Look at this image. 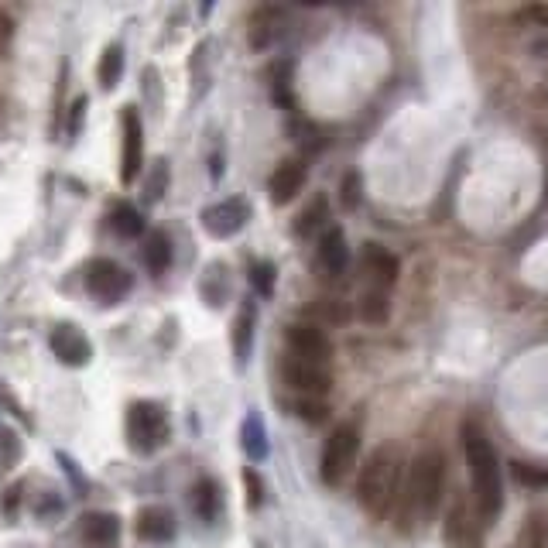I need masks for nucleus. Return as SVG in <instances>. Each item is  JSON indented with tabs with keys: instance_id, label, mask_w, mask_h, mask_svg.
Here are the masks:
<instances>
[{
	"instance_id": "f257e3e1",
	"label": "nucleus",
	"mask_w": 548,
	"mask_h": 548,
	"mask_svg": "<svg viewBox=\"0 0 548 548\" xmlns=\"http://www.w3.org/2000/svg\"><path fill=\"white\" fill-rule=\"evenodd\" d=\"M459 442H463L466 463H470L473 477V507L480 511L483 521H494L504 507V483H501V463H497V449L487 439L480 422L459 425Z\"/></svg>"
},
{
	"instance_id": "f03ea898",
	"label": "nucleus",
	"mask_w": 548,
	"mask_h": 548,
	"mask_svg": "<svg viewBox=\"0 0 548 548\" xmlns=\"http://www.w3.org/2000/svg\"><path fill=\"white\" fill-rule=\"evenodd\" d=\"M401 477H405V456L398 446H377L360 466L357 501L370 518H388L401 501Z\"/></svg>"
},
{
	"instance_id": "7ed1b4c3",
	"label": "nucleus",
	"mask_w": 548,
	"mask_h": 548,
	"mask_svg": "<svg viewBox=\"0 0 548 548\" xmlns=\"http://www.w3.org/2000/svg\"><path fill=\"white\" fill-rule=\"evenodd\" d=\"M446 497V456L439 449H422L411 463L405 487V514L415 521H429Z\"/></svg>"
},
{
	"instance_id": "20e7f679",
	"label": "nucleus",
	"mask_w": 548,
	"mask_h": 548,
	"mask_svg": "<svg viewBox=\"0 0 548 548\" xmlns=\"http://www.w3.org/2000/svg\"><path fill=\"white\" fill-rule=\"evenodd\" d=\"M357 453H360V425L357 422H343L329 432L326 446H322V463H319V473L329 487H340V483L350 477L353 463H357Z\"/></svg>"
},
{
	"instance_id": "39448f33",
	"label": "nucleus",
	"mask_w": 548,
	"mask_h": 548,
	"mask_svg": "<svg viewBox=\"0 0 548 548\" xmlns=\"http://www.w3.org/2000/svg\"><path fill=\"white\" fill-rule=\"evenodd\" d=\"M168 432H172L168 429V415L155 401H134L131 411H127V439H131L137 453H155L158 446H165Z\"/></svg>"
},
{
	"instance_id": "423d86ee",
	"label": "nucleus",
	"mask_w": 548,
	"mask_h": 548,
	"mask_svg": "<svg viewBox=\"0 0 548 548\" xmlns=\"http://www.w3.org/2000/svg\"><path fill=\"white\" fill-rule=\"evenodd\" d=\"M86 288H90V295L100 298L103 305H117L120 298L134 288V278L131 271L120 268L117 261L100 257V261H93L90 268H86Z\"/></svg>"
},
{
	"instance_id": "0eeeda50",
	"label": "nucleus",
	"mask_w": 548,
	"mask_h": 548,
	"mask_svg": "<svg viewBox=\"0 0 548 548\" xmlns=\"http://www.w3.org/2000/svg\"><path fill=\"white\" fill-rule=\"evenodd\" d=\"M281 381L292 391H298L302 398H326L333 388V374L326 364H312L302 357H285L281 360Z\"/></svg>"
},
{
	"instance_id": "6e6552de",
	"label": "nucleus",
	"mask_w": 548,
	"mask_h": 548,
	"mask_svg": "<svg viewBox=\"0 0 548 548\" xmlns=\"http://www.w3.org/2000/svg\"><path fill=\"white\" fill-rule=\"evenodd\" d=\"M247 220H251V206H247V199H220V203L206 206L203 213H199L203 230L216 240H227V237H233V233H240L247 227Z\"/></svg>"
},
{
	"instance_id": "1a4fd4ad",
	"label": "nucleus",
	"mask_w": 548,
	"mask_h": 548,
	"mask_svg": "<svg viewBox=\"0 0 548 548\" xmlns=\"http://www.w3.org/2000/svg\"><path fill=\"white\" fill-rule=\"evenodd\" d=\"M483 525L480 511L473 504H466L463 497H456V504L446 514V545L449 548H480L483 545Z\"/></svg>"
},
{
	"instance_id": "9d476101",
	"label": "nucleus",
	"mask_w": 548,
	"mask_h": 548,
	"mask_svg": "<svg viewBox=\"0 0 548 548\" xmlns=\"http://www.w3.org/2000/svg\"><path fill=\"white\" fill-rule=\"evenodd\" d=\"M285 343L292 357L312 360V364H329V357H333V343L319 322H292L285 329Z\"/></svg>"
},
{
	"instance_id": "9b49d317",
	"label": "nucleus",
	"mask_w": 548,
	"mask_h": 548,
	"mask_svg": "<svg viewBox=\"0 0 548 548\" xmlns=\"http://www.w3.org/2000/svg\"><path fill=\"white\" fill-rule=\"evenodd\" d=\"M144 165V127L134 107L124 110V148H120V182L131 185Z\"/></svg>"
},
{
	"instance_id": "f8f14e48",
	"label": "nucleus",
	"mask_w": 548,
	"mask_h": 548,
	"mask_svg": "<svg viewBox=\"0 0 548 548\" xmlns=\"http://www.w3.org/2000/svg\"><path fill=\"white\" fill-rule=\"evenodd\" d=\"M305 179H309V168H305V161H298V158L281 161V165L271 172V179H268L271 203L274 206H288L298 196V192L305 189Z\"/></svg>"
},
{
	"instance_id": "ddd939ff",
	"label": "nucleus",
	"mask_w": 548,
	"mask_h": 548,
	"mask_svg": "<svg viewBox=\"0 0 548 548\" xmlns=\"http://www.w3.org/2000/svg\"><path fill=\"white\" fill-rule=\"evenodd\" d=\"M48 346H52V353L59 357V364L66 367H86L93 360V346L76 326H59L48 336Z\"/></svg>"
},
{
	"instance_id": "4468645a",
	"label": "nucleus",
	"mask_w": 548,
	"mask_h": 548,
	"mask_svg": "<svg viewBox=\"0 0 548 548\" xmlns=\"http://www.w3.org/2000/svg\"><path fill=\"white\" fill-rule=\"evenodd\" d=\"M79 535H83V542L90 548H114L120 542V518L110 511H93L83 518Z\"/></svg>"
},
{
	"instance_id": "2eb2a0df",
	"label": "nucleus",
	"mask_w": 548,
	"mask_h": 548,
	"mask_svg": "<svg viewBox=\"0 0 548 548\" xmlns=\"http://www.w3.org/2000/svg\"><path fill=\"white\" fill-rule=\"evenodd\" d=\"M364 271H367V278L374 281V288L388 292L394 281H398L401 264H398V257H394L391 251H384L381 244H367L364 247Z\"/></svg>"
},
{
	"instance_id": "dca6fc26",
	"label": "nucleus",
	"mask_w": 548,
	"mask_h": 548,
	"mask_svg": "<svg viewBox=\"0 0 548 548\" xmlns=\"http://www.w3.org/2000/svg\"><path fill=\"white\" fill-rule=\"evenodd\" d=\"M137 538H144V542H172L175 538V514L168 511V507H144L141 514H137Z\"/></svg>"
},
{
	"instance_id": "f3484780",
	"label": "nucleus",
	"mask_w": 548,
	"mask_h": 548,
	"mask_svg": "<svg viewBox=\"0 0 548 548\" xmlns=\"http://www.w3.org/2000/svg\"><path fill=\"white\" fill-rule=\"evenodd\" d=\"M319 264L329 278H340L350 264V247H346V233L340 227H329L319 240Z\"/></svg>"
},
{
	"instance_id": "a211bd4d",
	"label": "nucleus",
	"mask_w": 548,
	"mask_h": 548,
	"mask_svg": "<svg viewBox=\"0 0 548 548\" xmlns=\"http://www.w3.org/2000/svg\"><path fill=\"white\" fill-rule=\"evenodd\" d=\"M254 326H257V305L254 302H244L233 319V353H237L240 364H247L251 357V343H254Z\"/></svg>"
},
{
	"instance_id": "6ab92c4d",
	"label": "nucleus",
	"mask_w": 548,
	"mask_h": 548,
	"mask_svg": "<svg viewBox=\"0 0 548 548\" xmlns=\"http://www.w3.org/2000/svg\"><path fill=\"white\" fill-rule=\"evenodd\" d=\"M281 18H285V14H281L278 7H261V11L254 14V21H251V45L254 48H268L274 38H278Z\"/></svg>"
},
{
	"instance_id": "aec40b11",
	"label": "nucleus",
	"mask_w": 548,
	"mask_h": 548,
	"mask_svg": "<svg viewBox=\"0 0 548 548\" xmlns=\"http://www.w3.org/2000/svg\"><path fill=\"white\" fill-rule=\"evenodd\" d=\"M240 446H244V453L254 463H261L268 456V432H264V422L257 415H247L244 425H240Z\"/></svg>"
},
{
	"instance_id": "412c9836",
	"label": "nucleus",
	"mask_w": 548,
	"mask_h": 548,
	"mask_svg": "<svg viewBox=\"0 0 548 548\" xmlns=\"http://www.w3.org/2000/svg\"><path fill=\"white\" fill-rule=\"evenodd\" d=\"M360 319L370 322V326H381V322H388L391 316V298L388 292H381V288H370V292L360 295Z\"/></svg>"
},
{
	"instance_id": "4be33fe9",
	"label": "nucleus",
	"mask_w": 548,
	"mask_h": 548,
	"mask_svg": "<svg viewBox=\"0 0 548 548\" xmlns=\"http://www.w3.org/2000/svg\"><path fill=\"white\" fill-rule=\"evenodd\" d=\"M96 76H100V86L103 90H117L120 76H124V48L120 45H110L107 52L100 55V69H96Z\"/></svg>"
},
{
	"instance_id": "5701e85b",
	"label": "nucleus",
	"mask_w": 548,
	"mask_h": 548,
	"mask_svg": "<svg viewBox=\"0 0 548 548\" xmlns=\"http://www.w3.org/2000/svg\"><path fill=\"white\" fill-rule=\"evenodd\" d=\"M326 216H329V203H326V196H316L309 206L298 213V220H295V237H312L322 223H326Z\"/></svg>"
},
{
	"instance_id": "b1692460",
	"label": "nucleus",
	"mask_w": 548,
	"mask_h": 548,
	"mask_svg": "<svg viewBox=\"0 0 548 548\" xmlns=\"http://www.w3.org/2000/svg\"><path fill=\"white\" fill-rule=\"evenodd\" d=\"M144 264H148L151 274H161L168 271V264H172V244H168L165 233H151L148 244H144Z\"/></svg>"
},
{
	"instance_id": "393cba45",
	"label": "nucleus",
	"mask_w": 548,
	"mask_h": 548,
	"mask_svg": "<svg viewBox=\"0 0 548 548\" xmlns=\"http://www.w3.org/2000/svg\"><path fill=\"white\" fill-rule=\"evenodd\" d=\"M192 494H196V514L203 521H213L216 514L223 511V497H220V487H216L213 480H199L196 483V490H192Z\"/></svg>"
},
{
	"instance_id": "a878e982",
	"label": "nucleus",
	"mask_w": 548,
	"mask_h": 548,
	"mask_svg": "<svg viewBox=\"0 0 548 548\" xmlns=\"http://www.w3.org/2000/svg\"><path fill=\"white\" fill-rule=\"evenodd\" d=\"M110 227H114L120 237H141V233H144V216L137 213L134 206L117 203L114 209H110Z\"/></svg>"
},
{
	"instance_id": "bb28decb",
	"label": "nucleus",
	"mask_w": 548,
	"mask_h": 548,
	"mask_svg": "<svg viewBox=\"0 0 548 548\" xmlns=\"http://www.w3.org/2000/svg\"><path fill=\"white\" fill-rule=\"evenodd\" d=\"M168 161L165 158H158L155 161V175H151L148 179V192H144V196H148V203H158V199H165V189H168Z\"/></svg>"
},
{
	"instance_id": "cd10ccee",
	"label": "nucleus",
	"mask_w": 548,
	"mask_h": 548,
	"mask_svg": "<svg viewBox=\"0 0 548 548\" xmlns=\"http://www.w3.org/2000/svg\"><path fill=\"white\" fill-rule=\"evenodd\" d=\"M14 459H18V435L11 429H0V477L11 470Z\"/></svg>"
},
{
	"instance_id": "c85d7f7f",
	"label": "nucleus",
	"mask_w": 548,
	"mask_h": 548,
	"mask_svg": "<svg viewBox=\"0 0 548 548\" xmlns=\"http://www.w3.org/2000/svg\"><path fill=\"white\" fill-rule=\"evenodd\" d=\"M514 480L531 483V487H548V470H538L531 463H514Z\"/></svg>"
},
{
	"instance_id": "c756f323",
	"label": "nucleus",
	"mask_w": 548,
	"mask_h": 548,
	"mask_svg": "<svg viewBox=\"0 0 548 548\" xmlns=\"http://www.w3.org/2000/svg\"><path fill=\"white\" fill-rule=\"evenodd\" d=\"M340 199H343V206H346V209H357V206H360V175H357V172L343 175Z\"/></svg>"
},
{
	"instance_id": "7c9ffc66",
	"label": "nucleus",
	"mask_w": 548,
	"mask_h": 548,
	"mask_svg": "<svg viewBox=\"0 0 548 548\" xmlns=\"http://www.w3.org/2000/svg\"><path fill=\"white\" fill-rule=\"evenodd\" d=\"M295 411L305 418V422H326V415H329V408L322 405L319 398H302V401L295 405Z\"/></svg>"
},
{
	"instance_id": "2f4dec72",
	"label": "nucleus",
	"mask_w": 548,
	"mask_h": 548,
	"mask_svg": "<svg viewBox=\"0 0 548 548\" xmlns=\"http://www.w3.org/2000/svg\"><path fill=\"white\" fill-rule=\"evenodd\" d=\"M251 281L257 285V292H264V295H271L274 292V264H254V274H251Z\"/></svg>"
},
{
	"instance_id": "473e14b6",
	"label": "nucleus",
	"mask_w": 548,
	"mask_h": 548,
	"mask_svg": "<svg viewBox=\"0 0 548 548\" xmlns=\"http://www.w3.org/2000/svg\"><path fill=\"white\" fill-rule=\"evenodd\" d=\"M244 480H247V490H251V497H247V504H251V507H261V494H264V487H261V480H257V473H254V470H247V473H244Z\"/></svg>"
},
{
	"instance_id": "72a5a7b5",
	"label": "nucleus",
	"mask_w": 548,
	"mask_h": 548,
	"mask_svg": "<svg viewBox=\"0 0 548 548\" xmlns=\"http://www.w3.org/2000/svg\"><path fill=\"white\" fill-rule=\"evenodd\" d=\"M545 199H548V179H545Z\"/></svg>"
}]
</instances>
